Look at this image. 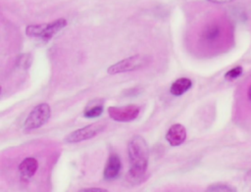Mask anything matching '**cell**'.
<instances>
[{
    "label": "cell",
    "mask_w": 251,
    "mask_h": 192,
    "mask_svg": "<svg viewBox=\"0 0 251 192\" xmlns=\"http://www.w3.org/2000/svg\"><path fill=\"white\" fill-rule=\"evenodd\" d=\"M38 168V163L34 158L28 157L21 162L19 165V171L23 180H27L34 175Z\"/></svg>",
    "instance_id": "obj_9"
},
{
    "label": "cell",
    "mask_w": 251,
    "mask_h": 192,
    "mask_svg": "<svg viewBox=\"0 0 251 192\" xmlns=\"http://www.w3.org/2000/svg\"><path fill=\"white\" fill-rule=\"evenodd\" d=\"M79 191L82 192H107V189L104 188H85V189H81Z\"/></svg>",
    "instance_id": "obj_16"
},
{
    "label": "cell",
    "mask_w": 251,
    "mask_h": 192,
    "mask_svg": "<svg viewBox=\"0 0 251 192\" xmlns=\"http://www.w3.org/2000/svg\"><path fill=\"white\" fill-rule=\"evenodd\" d=\"M149 62L150 60L148 56L136 54V55L127 57L126 59H123L118 63L110 66L107 70V72L109 74H117V73L136 71L146 67L149 64Z\"/></svg>",
    "instance_id": "obj_2"
},
{
    "label": "cell",
    "mask_w": 251,
    "mask_h": 192,
    "mask_svg": "<svg viewBox=\"0 0 251 192\" xmlns=\"http://www.w3.org/2000/svg\"><path fill=\"white\" fill-rule=\"evenodd\" d=\"M127 154L129 162L128 177L132 182H139L145 175L149 160L148 145L142 136L135 135L130 139Z\"/></svg>",
    "instance_id": "obj_1"
},
{
    "label": "cell",
    "mask_w": 251,
    "mask_h": 192,
    "mask_svg": "<svg viewBox=\"0 0 251 192\" xmlns=\"http://www.w3.org/2000/svg\"><path fill=\"white\" fill-rule=\"evenodd\" d=\"M185 138L186 130L185 127L180 123L173 124L166 134V139L171 146H178L182 144Z\"/></svg>",
    "instance_id": "obj_6"
},
{
    "label": "cell",
    "mask_w": 251,
    "mask_h": 192,
    "mask_svg": "<svg viewBox=\"0 0 251 192\" xmlns=\"http://www.w3.org/2000/svg\"><path fill=\"white\" fill-rule=\"evenodd\" d=\"M140 108L137 105L129 104L123 107H110L108 109V114L110 118L116 121H131L137 118L139 115Z\"/></svg>",
    "instance_id": "obj_5"
},
{
    "label": "cell",
    "mask_w": 251,
    "mask_h": 192,
    "mask_svg": "<svg viewBox=\"0 0 251 192\" xmlns=\"http://www.w3.org/2000/svg\"><path fill=\"white\" fill-rule=\"evenodd\" d=\"M208 1H210V2H212V3L223 4V3H228V2H230V1H232V0H208Z\"/></svg>",
    "instance_id": "obj_17"
},
{
    "label": "cell",
    "mask_w": 251,
    "mask_h": 192,
    "mask_svg": "<svg viewBox=\"0 0 251 192\" xmlns=\"http://www.w3.org/2000/svg\"><path fill=\"white\" fill-rule=\"evenodd\" d=\"M51 116V109L48 104L41 103L36 105L31 112L28 114L26 120H25L24 129L32 130L36 129L43 124H45Z\"/></svg>",
    "instance_id": "obj_3"
},
{
    "label": "cell",
    "mask_w": 251,
    "mask_h": 192,
    "mask_svg": "<svg viewBox=\"0 0 251 192\" xmlns=\"http://www.w3.org/2000/svg\"><path fill=\"white\" fill-rule=\"evenodd\" d=\"M121 168H122V163H121L120 157L117 154L110 155L104 168V178L105 179L116 178L120 174Z\"/></svg>",
    "instance_id": "obj_8"
},
{
    "label": "cell",
    "mask_w": 251,
    "mask_h": 192,
    "mask_svg": "<svg viewBox=\"0 0 251 192\" xmlns=\"http://www.w3.org/2000/svg\"><path fill=\"white\" fill-rule=\"evenodd\" d=\"M103 112V108L102 106H95V107H92L88 110H86L84 112V117L86 118H96L98 116H100Z\"/></svg>",
    "instance_id": "obj_14"
},
{
    "label": "cell",
    "mask_w": 251,
    "mask_h": 192,
    "mask_svg": "<svg viewBox=\"0 0 251 192\" xmlns=\"http://www.w3.org/2000/svg\"><path fill=\"white\" fill-rule=\"evenodd\" d=\"M208 191H213V192H233L236 191L235 188L227 185V184H224V183H216V184H212L207 188Z\"/></svg>",
    "instance_id": "obj_12"
},
{
    "label": "cell",
    "mask_w": 251,
    "mask_h": 192,
    "mask_svg": "<svg viewBox=\"0 0 251 192\" xmlns=\"http://www.w3.org/2000/svg\"><path fill=\"white\" fill-rule=\"evenodd\" d=\"M242 72H243V70H242L241 67H239V66H238V67H234V68L230 69L229 71H227V72H226L225 77H226V79H227V80H232V79L237 78L239 75H241Z\"/></svg>",
    "instance_id": "obj_13"
},
{
    "label": "cell",
    "mask_w": 251,
    "mask_h": 192,
    "mask_svg": "<svg viewBox=\"0 0 251 192\" xmlns=\"http://www.w3.org/2000/svg\"><path fill=\"white\" fill-rule=\"evenodd\" d=\"M66 25H67V21L66 19H63V18L57 19L50 24H45V26L40 38L43 41H49L53 37V35H55L57 32L63 29Z\"/></svg>",
    "instance_id": "obj_10"
},
{
    "label": "cell",
    "mask_w": 251,
    "mask_h": 192,
    "mask_svg": "<svg viewBox=\"0 0 251 192\" xmlns=\"http://www.w3.org/2000/svg\"><path fill=\"white\" fill-rule=\"evenodd\" d=\"M105 123L102 121H97L91 124H88L84 127L78 128L73 132H71L65 139L66 142L69 143H76L83 140L90 139L94 136H96L98 133H100L105 128Z\"/></svg>",
    "instance_id": "obj_4"
},
{
    "label": "cell",
    "mask_w": 251,
    "mask_h": 192,
    "mask_svg": "<svg viewBox=\"0 0 251 192\" xmlns=\"http://www.w3.org/2000/svg\"><path fill=\"white\" fill-rule=\"evenodd\" d=\"M192 86V81L187 77H180L177 78L173 84L171 85L170 92L175 96H180L184 92H186Z\"/></svg>",
    "instance_id": "obj_11"
},
{
    "label": "cell",
    "mask_w": 251,
    "mask_h": 192,
    "mask_svg": "<svg viewBox=\"0 0 251 192\" xmlns=\"http://www.w3.org/2000/svg\"><path fill=\"white\" fill-rule=\"evenodd\" d=\"M248 98H249V100H251V85H250V87L248 89Z\"/></svg>",
    "instance_id": "obj_18"
},
{
    "label": "cell",
    "mask_w": 251,
    "mask_h": 192,
    "mask_svg": "<svg viewBox=\"0 0 251 192\" xmlns=\"http://www.w3.org/2000/svg\"><path fill=\"white\" fill-rule=\"evenodd\" d=\"M222 35V26L217 23L209 24L201 33L202 41L207 45H212L218 42Z\"/></svg>",
    "instance_id": "obj_7"
},
{
    "label": "cell",
    "mask_w": 251,
    "mask_h": 192,
    "mask_svg": "<svg viewBox=\"0 0 251 192\" xmlns=\"http://www.w3.org/2000/svg\"><path fill=\"white\" fill-rule=\"evenodd\" d=\"M26 62L28 63H31V59H30V55H22L19 60H18V66L25 69L26 68V65H25Z\"/></svg>",
    "instance_id": "obj_15"
}]
</instances>
